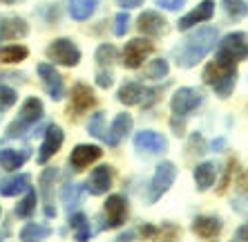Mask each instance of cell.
<instances>
[{"label": "cell", "instance_id": "1", "mask_svg": "<svg viewBox=\"0 0 248 242\" xmlns=\"http://www.w3.org/2000/svg\"><path fill=\"white\" fill-rule=\"evenodd\" d=\"M217 36H219L217 27H202V29H197V32H192V34H188L172 52L174 58H177V63L181 68L197 65L215 47Z\"/></svg>", "mask_w": 248, "mask_h": 242}, {"label": "cell", "instance_id": "2", "mask_svg": "<svg viewBox=\"0 0 248 242\" xmlns=\"http://www.w3.org/2000/svg\"><path fill=\"white\" fill-rule=\"evenodd\" d=\"M203 81L213 87L215 92L221 99L231 97L237 83V65L235 61L224 56H215L213 63H208V68L203 69Z\"/></svg>", "mask_w": 248, "mask_h": 242}, {"label": "cell", "instance_id": "3", "mask_svg": "<svg viewBox=\"0 0 248 242\" xmlns=\"http://www.w3.org/2000/svg\"><path fill=\"white\" fill-rule=\"evenodd\" d=\"M43 115H45V108H43V101L38 97H27L25 99L23 108H20V112H18V117L9 123V128H7V139H20L25 137V135L31 130V128L38 123V121L43 119Z\"/></svg>", "mask_w": 248, "mask_h": 242}, {"label": "cell", "instance_id": "4", "mask_svg": "<svg viewBox=\"0 0 248 242\" xmlns=\"http://www.w3.org/2000/svg\"><path fill=\"white\" fill-rule=\"evenodd\" d=\"M45 52L49 61H54L58 65H65V68H74V65L81 63V50L76 47L74 40H69V38L52 40Z\"/></svg>", "mask_w": 248, "mask_h": 242}, {"label": "cell", "instance_id": "5", "mask_svg": "<svg viewBox=\"0 0 248 242\" xmlns=\"http://www.w3.org/2000/svg\"><path fill=\"white\" fill-rule=\"evenodd\" d=\"M174 177H177V166L172 161H161L156 166V173L150 182V190H148V202L155 204L156 200H161V195L172 186Z\"/></svg>", "mask_w": 248, "mask_h": 242}, {"label": "cell", "instance_id": "6", "mask_svg": "<svg viewBox=\"0 0 248 242\" xmlns=\"http://www.w3.org/2000/svg\"><path fill=\"white\" fill-rule=\"evenodd\" d=\"M203 104V94L202 90H197V87H181L177 90L170 101V108L177 117H188L192 110H197L199 105Z\"/></svg>", "mask_w": 248, "mask_h": 242}, {"label": "cell", "instance_id": "7", "mask_svg": "<svg viewBox=\"0 0 248 242\" xmlns=\"http://www.w3.org/2000/svg\"><path fill=\"white\" fill-rule=\"evenodd\" d=\"M217 56L231 58V61H244L248 58V38L244 32H232L228 34L224 40L219 43V50H217Z\"/></svg>", "mask_w": 248, "mask_h": 242}, {"label": "cell", "instance_id": "8", "mask_svg": "<svg viewBox=\"0 0 248 242\" xmlns=\"http://www.w3.org/2000/svg\"><path fill=\"white\" fill-rule=\"evenodd\" d=\"M152 50H155V45H152L150 40L134 38V40H130V43H125V47H123L121 63L125 65L127 69H137V68H141V63L152 54Z\"/></svg>", "mask_w": 248, "mask_h": 242}, {"label": "cell", "instance_id": "9", "mask_svg": "<svg viewBox=\"0 0 248 242\" xmlns=\"http://www.w3.org/2000/svg\"><path fill=\"white\" fill-rule=\"evenodd\" d=\"M36 72H38V76H41L47 94H49L54 101H61V99L65 97V83H63V76L54 69V65L52 63H41L38 68H36Z\"/></svg>", "mask_w": 248, "mask_h": 242}, {"label": "cell", "instance_id": "10", "mask_svg": "<svg viewBox=\"0 0 248 242\" xmlns=\"http://www.w3.org/2000/svg\"><path fill=\"white\" fill-rule=\"evenodd\" d=\"M63 141H65L63 128H61V126H54V123H52V126H47L45 139H43L41 148H38V164H47V161L52 159L58 150H61Z\"/></svg>", "mask_w": 248, "mask_h": 242}, {"label": "cell", "instance_id": "11", "mask_svg": "<svg viewBox=\"0 0 248 242\" xmlns=\"http://www.w3.org/2000/svg\"><path fill=\"white\" fill-rule=\"evenodd\" d=\"M58 171L54 166H47L43 168L41 173V179H38V184H41V195H43V213L45 218H56V208H54V179H56Z\"/></svg>", "mask_w": 248, "mask_h": 242}, {"label": "cell", "instance_id": "12", "mask_svg": "<svg viewBox=\"0 0 248 242\" xmlns=\"http://www.w3.org/2000/svg\"><path fill=\"white\" fill-rule=\"evenodd\" d=\"M105 226L108 229H116L121 226L127 218V200L123 195H110L105 202Z\"/></svg>", "mask_w": 248, "mask_h": 242}, {"label": "cell", "instance_id": "13", "mask_svg": "<svg viewBox=\"0 0 248 242\" xmlns=\"http://www.w3.org/2000/svg\"><path fill=\"white\" fill-rule=\"evenodd\" d=\"M112 179H114V173H112V166H98L94 168L90 177L85 182V190L90 195H103L112 189Z\"/></svg>", "mask_w": 248, "mask_h": 242}, {"label": "cell", "instance_id": "14", "mask_svg": "<svg viewBox=\"0 0 248 242\" xmlns=\"http://www.w3.org/2000/svg\"><path fill=\"white\" fill-rule=\"evenodd\" d=\"M103 155V150L98 148V146H90V144H78L72 148V155H69V166L74 168V171H83L87 168L90 164L101 159Z\"/></svg>", "mask_w": 248, "mask_h": 242}, {"label": "cell", "instance_id": "15", "mask_svg": "<svg viewBox=\"0 0 248 242\" xmlns=\"http://www.w3.org/2000/svg\"><path fill=\"white\" fill-rule=\"evenodd\" d=\"M134 148L141 153H163L168 148V139L155 130H141L134 135Z\"/></svg>", "mask_w": 248, "mask_h": 242}, {"label": "cell", "instance_id": "16", "mask_svg": "<svg viewBox=\"0 0 248 242\" xmlns=\"http://www.w3.org/2000/svg\"><path fill=\"white\" fill-rule=\"evenodd\" d=\"M213 14H215V2L213 0H203L202 5H197V9H192V12H188L184 18H179L177 27H179V32H188V29L195 27V25L210 20Z\"/></svg>", "mask_w": 248, "mask_h": 242}, {"label": "cell", "instance_id": "17", "mask_svg": "<svg viewBox=\"0 0 248 242\" xmlns=\"http://www.w3.org/2000/svg\"><path fill=\"white\" fill-rule=\"evenodd\" d=\"M29 34L25 18L20 16H0V43L2 40H18Z\"/></svg>", "mask_w": 248, "mask_h": 242}, {"label": "cell", "instance_id": "18", "mask_svg": "<svg viewBox=\"0 0 248 242\" xmlns=\"http://www.w3.org/2000/svg\"><path fill=\"white\" fill-rule=\"evenodd\" d=\"M94 104H96V97H94L92 87L85 86V83H76L74 87H72V105H69V110L74 112V115H83V112H87L90 108H94Z\"/></svg>", "mask_w": 248, "mask_h": 242}, {"label": "cell", "instance_id": "19", "mask_svg": "<svg viewBox=\"0 0 248 242\" xmlns=\"http://www.w3.org/2000/svg\"><path fill=\"white\" fill-rule=\"evenodd\" d=\"M130 130H132V115H127V112L116 115L114 121H112L110 130L105 133V144L108 146H119L123 139L127 137Z\"/></svg>", "mask_w": 248, "mask_h": 242}, {"label": "cell", "instance_id": "20", "mask_svg": "<svg viewBox=\"0 0 248 242\" xmlns=\"http://www.w3.org/2000/svg\"><path fill=\"white\" fill-rule=\"evenodd\" d=\"M166 18L159 12H143L139 16V32L145 36H161L166 34Z\"/></svg>", "mask_w": 248, "mask_h": 242}, {"label": "cell", "instance_id": "21", "mask_svg": "<svg viewBox=\"0 0 248 242\" xmlns=\"http://www.w3.org/2000/svg\"><path fill=\"white\" fill-rule=\"evenodd\" d=\"M221 226H224V225H221V220L215 218V215H199V218L192 222V231H195L197 236L206 238V240H210V238H215V236H219Z\"/></svg>", "mask_w": 248, "mask_h": 242}, {"label": "cell", "instance_id": "22", "mask_svg": "<svg viewBox=\"0 0 248 242\" xmlns=\"http://www.w3.org/2000/svg\"><path fill=\"white\" fill-rule=\"evenodd\" d=\"M29 159V150H16V148H0V166L5 171H18L25 161Z\"/></svg>", "mask_w": 248, "mask_h": 242}, {"label": "cell", "instance_id": "23", "mask_svg": "<svg viewBox=\"0 0 248 242\" xmlns=\"http://www.w3.org/2000/svg\"><path fill=\"white\" fill-rule=\"evenodd\" d=\"M143 94H145V87L141 86V83H137V81H127V83H123L121 90H119V101H121L123 105H137L143 101Z\"/></svg>", "mask_w": 248, "mask_h": 242}, {"label": "cell", "instance_id": "24", "mask_svg": "<svg viewBox=\"0 0 248 242\" xmlns=\"http://www.w3.org/2000/svg\"><path fill=\"white\" fill-rule=\"evenodd\" d=\"M215 177H217V166L213 161H203L199 166L195 168V184H197V190H208L213 186Z\"/></svg>", "mask_w": 248, "mask_h": 242}, {"label": "cell", "instance_id": "25", "mask_svg": "<svg viewBox=\"0 0 248 242\" xmlns=\"http://www.w3.org/2000/svg\"><path fill=\"white\" fill-rule=\"evenodd\" d=\"M29 189V175H16V177H9V179H2L0 182V195L2 197H14V195H20L25 190Z\"/></svg>", "mask_w": 248, "mask_h": 242}, {"label": "cell", "instance_id": "26", "mask_svg": "<svg viewBox=\"0 0 248 242\" xmlns=\"http://www.w3.org/2000/svg\"><path fill=\"white\" fill-rule=\"evenodd\" d=\"M98 0H69V16L74 20H87L96 12Z\"/></svg>", "mask_w": 248, "mask_h": 242}, {"label": "cell", "instance_id": "27", "mask_svg": "<svg viewBox=\"0 0 248 242\" xmlns=\"http://www.w3.org/2000/svg\"><path fill=\"white\" fill-rule=\"evenodd\" d=\"M83 186L81 184H65L63 189H61V202L65 204V208L67 211H72V208H76L78 204H81V200H83Z\"/></svg>", "mask_w": 248, "mask_h": 242}, {"label": "cell", "instance_id": "28", "mask_svg": "<svg viewBox=\"0 0 248 242\" xmlns=\"http://www.w3.org/2000/svg\"><path fill=\"white\" fill-rule=\"evenodd\" d=\"M49 233H52L49 226L38 225V222H29V225H25L23 231H20V240L23 242H41V240H45V238H49Z\"/></svg>", "mask_w": 248, "mask_h": 242}, {"label": "cell", "instance_id": "29", "mask_svg": "<svg viewBox=\"0 0 248 242\" xmlns=\"http://www.w3.org/2000/svg\"><path fill=\"white\" fill-rule=\"evenodd\" d=\"M29 56V50L25 45H7L0 47V63H20Z\"/></svg>", "mask_w": 248, "mask_h": 242}, {"label": "cell", "instance_id": "30", "mask_svg": "<svg viewBox=\"0 0 248 242\" xmlns=\"http://www.w3.org/2000/svg\"><path fill=\"white\" fill-rule=\"evenodd\" d=\"M69 226L74 231V238L78 242H87L90 240V222L83 213H74L69 215Z\"/></svg>", "mask_w": 248, "mask_h": 242}, {"label": "cell", "instance_id": "31", "mask_svg": "<svg viewBox=\"0 0 248 242\" xmlns=\"http://www.w3.org/2000/svg\"><path fill=\"white\" fill-rule=\"evenodd\" d=\"M36 202H38V195H36V190L29 186V189L25 190V197L18 202L16 215L18 218H31V213L36 211Z\"/></svg>", "mask_w": 248, "mask_h": 242}, {"label": "cell", "instance_id": "32", "mask_svg": "<svg viewBox=\"0 0 248 242\" xmlns=\"http://www.w3.org/2000/svg\"><path fill=\"white\" fill-rule=\"evenodd\" d=\"M221 5H224L226 14H228L232 20H239V18H244L248 14V7L244 0H224Z\"/></svg>", "mask_w": 248, "mask_h": 242}, {"label": "cell", "instance_id": "33", "mask_svg": "<svg viewBox=\"0 0 248 242\" xmlns=\"http://www.w3.org/2000/svg\"><path fill=\"white\" fill-rule=\"evenodd\" d=\"M103 121H105V117H103V112H96V115H92V119H90V123H87V133L92 135V137H96V139H103L105 141V126H103Z\"/></svg>", "mask_w": 248, "mask_h": 242}, {"label": "cell", "instance_id": "34", "mask_svg": "<svg viewBox=\"0 0 248 242\" xmlns=\"http://www.w3.org/2000/svg\"><path fill=\"white\" fill-rule=\"evenodd\" d=\"M116 61V47L110 45V43H103L98 45L96 50V63L98 65H112Z\"/></svg>", "mask_w": 248, "mask_h": 242}, {"label": "cell", "instance_id": "35", "mask_svg": "<svg viewBox=\"0 0 248 242\" xmlns=\"http://www.w3.org/2000/svg\"><path fill=\"white\" fill-rule=\"evenodd\" d=\"M168 61L166 58H155L150 65H148V76L150 79H155V81H159V79H166L168 76Z\"/></svg>", "mask_w": 248, "mask_h": 242}, {"label": "cell", "instance_id": "36", "mask_svg": "<svg viewBox=\"0 0 248 242\" xmlns=\"http://www.w3.org/2000/svg\"><path fill=\"white\" fill-rule=\"evenodd\" d=\"M16 101H18L16 90H12V87H7V86H0V110L12 108Z\"/></svg>", "mask_w": 248, "mask_h": 242}, {"label": "cell", "instance_id": "37", "mask_svg": "<svg viewBox=\"0 0 248 242\" xmlns=\"http://www.w3.org/2000/svg\"><path fill=\"white\" fill-rule=\"evenodd\" d=\"M130 29V16L125 12L116 14L114 16V34L116 36H125V32Z\"/></svg>", "mask_w": 248, "mask_h": 242}, {"label": "cell", "instance_id": "38", "mask_svg": "<svg viewBox=\"0 0 248 242\" xmlns=\"http://www.w3.org/2000/svg\"><path fill=\"white\" fill-rule=\"evenodd\" d=\"M96 83H98V87H110L112 83H114V74H112L110 69L105 72V69H101L96 74Z\"/></svg>", "mask_w": 248, "mask_h": 242}, {"label": "cell", "instance_id": "39", "mask_svg": "<svg viewBox=\"0 0 248 242\" xmlns=\"http://www.w3.org/2000/svg\"><path fill=\"white\" fill-rule=\"evenodd\" d=\"M156 7H163V9H170V12H177L186 5V0H155Z\"/></svg>", "mask_w": 248, "mask_h": 242}, {"label": "cell", "instance_id": "40", "mask_svg": "<svg viewBox=\"0 0 248 242\" xmlns=\"http://www.w3.org/2000/svg\"><path fill=\"white\" fill-rule=\"evenodd\" d=\"M232 208H235L237 213L248 215V197H237V200H232Z\"/></svg>", "mask_w": 248, "mask_h": 242}, {"label": "cell", "instance_id": "41", "mask_svg": "<svg viewBox=\"0 0 248 242\" xmlns=\"http://www.w3.org/2000/svg\"><path fill=\"white\" fill-rule=\"evenodd\" d=\"M248 240V222H244L239 229H237V233L232 236L231 242H246Z\"/></svg>", "mask_w": 248, "mask_h": 242}, {"label": "cell", "instance_id": "42", "mask_svg": "<svg viewBox=\"0 0 248 242\" xmlns=\"http://www.w3.org/2000/svg\"><path fill=\"white\" fill-rule=\"evenodd\" d=\"M119 2V7H123V9H134V7H141L145 2V0H116Z\"/></svg>", "mask_w": 248, "mask_h": 242}, {"label": "cell", "instance_id": "43", "mask_svg": "<svg viewBox=\"0 0 248 242\" xmlns=\"http://www.w3.org/2000/svg\"><path fill=\"white\" fill-rule=\"evenodd\" d=\"M237 186H239L242 190H248V168L239 173V177H237Z\"/></svg>", "mask_w": 248, "mask_h": 242}, {"label": "cell", "instance_id": "44", "mask_svg": "<svg viewBox=\"0 0 248 242\" xmlns=\"http://www.w3.org/2000/svg\"><path fill=\"white\" fill-rule=\"evenodd\" d=\"M116 242H132V233L127 231V233H123V236H119V240Z\"/></svg>", "mask_w": 248, "mask_h": 242}, {"label": "cell", "instance_id": "45", "mask_svg": "<svg viewBox=\"0 0 248 242\" xmlns=\"http://www.w3.org/2000/svg\"><path fill=\"white\" fill-rule=\"evenodd\" d=\"M224 144H226L224 139H215V141H213V148H217V150H219V148H224Z\"/></svg>", "mask_w": 248, "mask_h": 242}, {"label": "cell", "instance_id": "46", "mask_svg": "<svg viewBox=\"0 0 248 242\" xmlns=\"http://www.w3.org/2000/svg\"><path fill=\"white\" fill-rule=\"evenodd\" d=\"M0 2H5V5H14V2H18V0H0Z\"/></svg>", "mask_w": 248, "mask_h": 242}, {"label": "cell", "instance_id": "47", "mask_svg": "<svg viewBox=\"0 0 248 242\" xmlns=\"http://www.w3.org/2000/svg\"><path fill=\"white\" fill-rule=\"evenodd\" d=\"M2 240H5V233H2V231H0V242H2Z\"/></svg>", "mask_w": 248, "mask_h": 242}, {"label": "cell", "instance_id": "48", "mask_svg": "<svg viewBox=\"0 0 248 242\" xmlns=\"http://www.w3.org/2000/svg\"><path fill=\"white\" fill-rule=\"evenodd\" d=\"M0 215H2V208H0Z\"/></svg>", "mask_w": 248, "mask_h": 242}, {"label": "cell", "instance_id": "49", "mask_svg": "<svg viewBox=\"0 0 248 242\" xmlns=\"http://www.w3.org/2000/svg\"><path fill=\"white\" fill-rule=\"evenodd\" d=\"M0 112H2V110H0ZM0 119H2V115H0Z\"/></svg>", "mask_w": 248, "mask_h": 242}]
</instances>
